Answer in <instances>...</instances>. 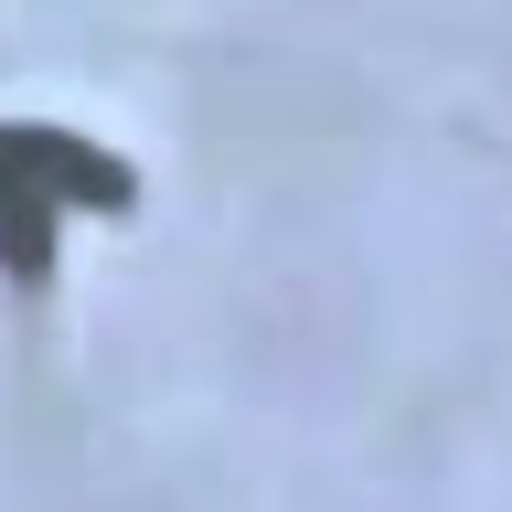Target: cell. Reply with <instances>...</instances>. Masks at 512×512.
<instances>
[{
    "label": "cell",
    "mask_w": 512,
    "mask_h": 512,
    "mask_svg": "<svg viewBox=\"0 0 512 512\" xmlns=\"http://www.w3.org/2000/svg\"><path fill=\"white\" fill-rule=\"evenodd\" d=\"M75 203H128V171L75 128H0V267L11 278L54 267V224Z\"/></svg>",
    "instance_id": "cell-1"
}]
</instances>
